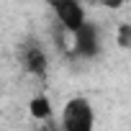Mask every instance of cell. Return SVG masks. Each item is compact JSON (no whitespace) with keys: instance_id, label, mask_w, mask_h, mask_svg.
<instances>
[{"instance_id":"cell-2","label":"cell","mask_w":131,"mask_h":131,"mask_svg":"<svg viewBox=\"0 0 131 131\" xmlns=\"http://www.w3.org/2000/svg\"><path fill=\"white\" fill-rule=\"evenodd\" d=\"M54 13H57V21L62 23V28L70 36H75L77 31H82L90 23L88 16H85V8L77 3V0H57L54 3Z\"/></svg>"},{"instance_id":"cell-1","label":"cell","mask_w":131,"mask_h":131,"mask_svg":"<svg viewBox=\"0 0 131 131\" xmlns=\"http://www.w3.org/2000/svg\"><path fill=\"white\" fill-rule=\"evenodd\" d=\"M62 131H95V111L88 98H70L62 108Z\"/></svg>"},{"instance_id":"cell-4","label":"cell","mask_w":131,"mask_h":131,"mask_svg":"<svg viewBox=\"0 0 131 131\" xmlns=\"http://www.w3.org/2000/svg\"><path fill=\"white\" fill-rule=\"evenodd\" d=\"M23 67L31 77H46L49 72V59L44 54L41 46H28L26 54H23Z\"/></svg>"},{"instance_id":"cell-3","label":"cell","mask_w":131,"mask_h":131,"mask_svg":"<svg viewBox=\"0 0 131 131\" xmlns=\"http://www.w3.org/2000/svg\"><path fill=\"white\" fill-rule=\"evenodd\" d=\"M98 49H100V34L93 23H88L82 31H77L72 36V51L75 54H80L85 59H93L98 54Z\"/></svg>"},{"instance_id":"cell-5","label":"cell","mask_w":131,"mask_h":131,"mask_svg":"<svg viewBox=\"0 0 131 131\" xmlns=\"http://www.w3.org/2000/svg\"><path fill=\"white\" fill-rule=\"evenodd\" d=\"M28 113L36 121H49L51 118V100L46 95H34L28 100Z\"/></svg>"},{"instance_id":"cell-6","label":"cell","mask_w":131,"mask_h":131,"mask_svg":"<svg viewBox=\"0 0 131 131\" xmlns=\"http://www.w3.org/2000/svg\"><path fill=\"white\" fill-rule=\"evenodd\" d=\"M116 44L121 49H131V23L128 21H123V23L116 26Z\"/></svg>"}]
</instances>
